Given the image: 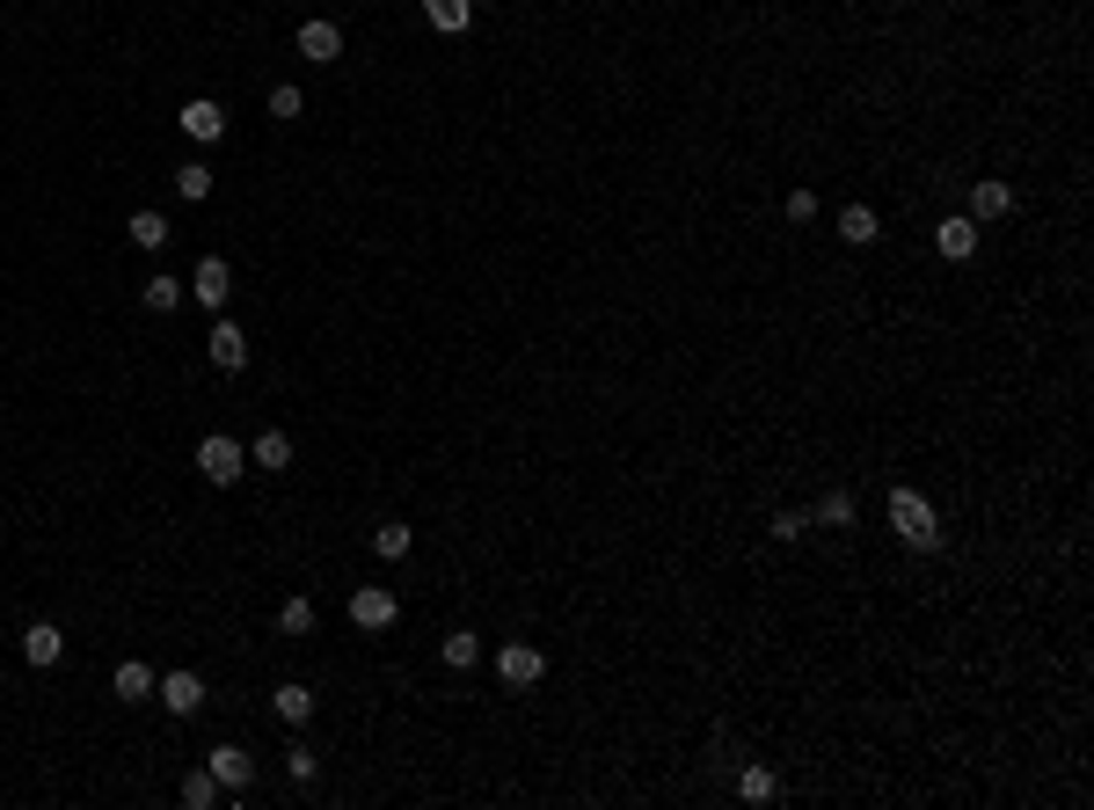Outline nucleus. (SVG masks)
<instances>
[{"instance_id":"9","label":"nucleus","mask_w":1094,"mask_h":810,"mask_svg":"<svg viewBox=\"0 0 1094 810\" xmlns=\"http://www.w3.org/2000/svg\"><path fill=\"white\" fill-rule=\"evenodd\" d=\"M175 124L190 132L197 147H212L219 132H226V110H219V102H205V96H197V102H183V118H175Z\"/></svg>"},{"instance_id":"29","label":"nucleus","mask_w":1094,"mask_h":810,"mask_svg":"<svg viewBox=\"0 0 1094 810\" xmlns=\"http://www.w3.org/2000/svg\"><path fill=\"white\" fill-rule=\"evenodd\" d=\"M299 110H307L299 88H270V118H299Z\"/></svg>"},{"instance_id":"6","label":"nucleus","mask_w":1094,"mask_h":810,"mask_svg":"<svg viewBox=\"0 0 1094 810\" xmlns=\"http://www.w3.org/2000/svg\"><path fill=\"white\" fill-rule=\"evenodd\" d=\"M1015 212V183H999V175H985V183H971V220H1007Z\"/></svg>"},{"instance_id":"3","label":"nucleus","mask_w":1094,"mask_h":810,"mask_svg":"<svg viewBox=\"0 0 1094 810\" xmlns=\"http://www.w3.org/2000/svg\"><path fill=\"white\" fill-rule=\"evenodd\" d=\"M242 467H248V445H234V439H205V445H197V475L219 482V490H226Z\"/></svg>"},{"instance_id":"21","label":"nucleus","mask_w":1094,"mask_h":810,"mask_svg":"<svg viewBox=\"0 0 1094 810\" xmlns=\"http://www.w3.org/2000/svg\"><path fill=\"white\" fill-rule=\"evenodd\" d=\"M248 461H256V467H292V439H285V431H263V439L248 445Z\"/></svg>"},{"instance_id":"15","label":"nucleus","mask_w":1094,"mask_h":810,"mask_svg":"<svg viewBox=\"0 0 1094 810\" xmlns=\"http://www.w3.org/2000/svg\"><path fill=\"white\" fill-rule=\"evenodd\" d=\"M737 796H745V803H774V796H780L774 766H745V774H737Z\"/></svg>"},{"instance_id":"20","label":"nucleus","mask_w":1094,"mask_h":810,"mask_svg":"<svg viewBox=\"0 0 1094 810\" xmlns=\"http://www.w3.org/2000/svg\"><path fill=\"white\" fill-rule=\"evenodd\" d=\"M810 526H853V496L847 490H825V496H818V512H810Z\"/></svg>"},{"instance_id":"30","label":"nucleus","mask_w":1094,"mask_h":810,"mask_svg":"<svg viewBox=\"0 0 1094 810\" xmlns=\"http://www.w3.org/2000/svg\"><path fill=\"white\" fill-rule=\"evenodd\" d=\"M285 766H292V782H315V752H307V745H292V752H285Z\"/></svg>"},{"instance_id":"17","label":"nucleus","mask_w":1094,"mask_h":810,"mask_svg":"<svg viewBox=\"0 0 1094 810\" xmlns=\"http://www.w3.org/2000/svg\"><path fill=\"white\" fill-rule=\"evenodd\" d=\"M438 658H445V664H453V672H467V664H475V658H482V636H467V628H453V636H445V642H438Z\"/></svg>"},{"instance_id":"23","label":"nucleus","mask_w":1094,"mask_h":810,"mask_svg":"<svg viewBox=\"0 0 1094 810\" xmlns=\"http://www.w3.org/2000/svg\"><path fill=\"white\" fill-rule=\"evenodd\" d=\"M372 555L402 563V555H409V526H394V518H388V526H372Z\"/></svg>"},{"instance_id":"1","label":"nucleus","mask_w":1094,"mask_h":810,"mask_svg":"<svg viewBox=\"0 0 1094 810\" xmlns=\"http://www.w3.org/2000/svg\"><path fill=\"white\" fill-rule=\"evenodd\" d=\"M890 526H898V540H905V548H920V555H934V548H942L934 504H926L920 490H890Z\"/></svg>"},{"instance_id":"19","label":"nucleus","mask_w":1094,"mask_h":810,"mask_svg":"<svg viewBox=\"0 0 1094 810\" xmlns=\"http://www.w3.org/2000/svg\"><path fill=\"white\" fill-rule=\"evenodd\" d=\"M278 628H285V636H315V599H299V591H292L285 606H278Z\"/></svg>"},{"instance_id":"11","label":"nucleus","mask_w":1094,"mask_h":810,"mask_svg":"<svg viewBox=\"0 0 1094 810\" xmlns=\"http://www.w3.org/2000/svg\"><path fill=\"white\" fill-rule=\"evenodd\" d=\"M336 51H343V29H336V23H307V29H299V59L336 66Z\"/></svg>"},{"instance_id":"13","label":"nucleus","mask_w":1094,"mask_h":810,"mask_svg":"<svg viewBox=\"0 0 1094 810\" xmlns=\"http://www.w3.org/2000/svg\"><path fill=\"white\" fill-rule=\"evenodd\" d=\"M212 366L219 372H242L248 366V336L234 329V321H219V329H212Z\"/></svg>"},{"instance_id":"10","label":"nucleus","mask_w":1094,"mask_h":810,"mask_svg":"<svg viewBox=\"0 0 1094 810\" xmlns=\"http://www.w3.org/2000/svg\"><path fill=\"white\" fill-rule=\"evenodd\" d=\"M270 709H278V723H285V731H299V723L315 715V687H299V679H285V687L270 694Z\"/></svg>"},{"instance_id":"31","label":"nucleus","mask_w":1094,"mask_h":810,"mask_svg":"<svg viewBox=\"0 0 1094 810\" xmlns=\"http://www.w3.org/2000/svg\"><path fill=\"white\" fill-rule=\"evenodd\" d=\"M788 220H818V191H796V197H788Z\"/></svg>"},{"instance_id":"28","label":"nucleus","mask_w":1094,"mask_h":810,"mask_svg":"<svg viewBox=\"0 0 1094 810\" xmlns=\"http://www.w3.org/2000/svg\"><path fill=\"white\" fill-rule=\"evenodd\" d=\"M802 526H810V512H774V518H766V533H774V540H802Z\"/></svg>"},{"instance_id":"12","label":"nucleus","mask_w":1094,"mask_h":810,"mask_svg":"<svg viewBox=\"0 0 1094 810\" xmlns=\"http://www.w3.org/2000/svg\"><path fill=\"white\" fill-rule=\"evenodd\" d=\"M161 701H169L175 715H197L205 709V679H197V672H169V679H161Z\"/></svg>"},{"instance_id":"4","label":"nucleus","mask_w":1094,"mask_h":810,"mask_svg":"<svg viewBox=\"0 0 1094 810\" xmlns=\"http://www.w3.org/2000/svg\"><path fill=\"white\" fill-rule=\"evenodd\" d=\"M205 774H212L219 788H234V796H242V788L256 782V760H248L242 745H212V752H205Z\"/></svg>"},{"instance_id":"16","label":"nucleus","mask_w":1094,"mask_h":810,"mask_svg":"<svg viewBox=\"0 0 1094 810\" xmlns=\"http://www.w3.org/2000/svg\"><path fill=\"white\" fill-rule=\"evenodd\" d=\"M423 15H431V29H467L475 23V0H423Z\"/></svg>"},{"instance_id":"22","label":"nucleus","mask_w":1094,"mask_h":810,"mask_svg":"<svg viewBox=\"0 0 1094 810\" xmlns=\"http://www.w3.org/2000/svg\"><path fill=\"white\" fill-rule=\"evenodd\" d=\"M124 234H132L139 248H169V220H161V212H132V226H124Z\"/></svg>"},{"instance_id":"18","label":"nucleus","mask_w":1094,"mask_h":810,"mask_svg":"<svg viewBox=\"0 0 1094 810\" xmlns=\"http://www.w3.org/2000/svg\"><path fill=\"white\" fill-rule=\"evenodd\" d=\"M839 242H853V248L875 242V212L869 205H847V212H839Z\"/></svg>"},{"instance_id":"26","label":"nucleus","mask_w":1094,"mask_h":810,"mask_svg":"<svg viewBox=\"0 0 1094 810\" xmlns=\"http://www.w3.org/2000/svg\"><path fill=\"white\" fill-rule=\"evenodd\" d=\"M183 803H190V810H212V803H219V782H212V774H190V782H183Z\"/></svg>"},{"instance_id":"5","label":"nucleus","mask_w":1094,"mask_h":810,"mask_svg":"<svg viewBox=\"0 0 1094 810\" xmlns=\"http://www.w3.org/2000/svg\"><path fill=\"white\" fill-rule=\"evenodd\" d=\"M226 293H234V270L219 263V256H205V263H197V278H190V299L219 315V307H226Z\"/></svg>"},{"instance_id":"2","label":"nucleus","mask_w":1094,"mask_h":810,"mask_svg":"<svg viewBox=\"0 0 1094 810\" xmlns=\"http://www.w3.org/2000/svg\"><path fill=\"white\" fill-rule=\"evenodd\" d=\"M496 679H504V687H540V679H548V658H540L533 642H504V650H496Z\"/></svg>"},{"instance_id":"8","label":"nucleus","mask_w":1094,"mask_h":810,"mask_svg":"<svg viewBox=\"0 0 1094 810\" xmlns=\"http://www.w3.org/2000/svg\"><path fill=\"white\" fill-rule=\"evenodd\" d=\"M351 621H358V628H394V591L358 585L351 591Z\"/></svg>"},{"instance_id":"14","label":"nucleus","mask_w":1094,"mask_h":810,"mask_svg":"<svg viewBox=\"0 0 1094 810\" xmlns=\"http://www.w3.org/2000/svg\"><path fill=\"white\" fill-rule=\"evenodd\" d=\"M59 650H66V636H59L51 621H29L23 628V658L29 664H59Z\"/></svg>"},{"instance_id":"25","label":"nucleus","mask_w":1094,"mask_h":810,"mask_svg":"<svg viewBox=\"0 0 1094 810\" xmlns=\"http://www.w3.org/2000/svg\"><path fill=\"white\" fill-rule=\"evenodd\" d=\"M175 191L190 197V205H197V197H212V169H205V161H190V169H175Z\"/></svg>"},{"instance_id":"7","label":"nucleus","mask_w":1094,"mask_h":810,"mask_svg":"<svg viewBox=\"0 0 1094 810\" xmlns=\"http://www.w3.org/2000/svg\"><path fill=\"white\" fill-rule=\"evenodd\" d=\"M934 248H942L948 263H963V256L978 248V220H971V212H948V220L934 226Z\"/></svg>"},{"instance_id":"27","label":"nucleus","mask_w":1094,"mask_h":810,"mask_svg":"<svg viewBox=\"0 0 1094 810\" xmlns=\"http://www.w3.org/2000/svg\"><path fill=\"white\" fill-rule=\"evenodd\" d=\"M175 299H183L175 278H153V285H146V307H153V315H175Z\"/></svg>"},{"instance_id":"24","label":"nucleus","mask_w":1094,"mask_h":810,"mask_svg":"<svg viewBox=\"0 0 1094 810\" xmlns=\"http://www.w3.org/2000/svg\"><path fill=\"white\" fill-rule=\"evenodd\" d=\"M153 694V672L146 664H118V701H146Z\"/></svg>"}]
</instances>
